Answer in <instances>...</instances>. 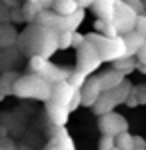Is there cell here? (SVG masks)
<instances>
[{
	"instance_id": "cell-1",
	"label": "cell",
	"mask_w": 146,
	"mask_h": 150,
	"mask_svg": "<svg viewBox=\"0 0 146 150\" xmlns=\"http://www.w3.org/2000/svg\"><path fill=\"white\" fill-rule=\"evenodd\" d=\"M12 92L20 98H36L48 102L52 96V84L44 80L40 74H26V76H18V80L12 86Z\"/></svg>"
},
{
	"instance_id": "cell-2",
	"label": "cell",
	"mask_w": 146,
	"mask_h": 150,
	"mask_svg": "<svg viewBox=\"0 0 146 150\" xmlns=\"http://www.w3.org/2000/svg\"><path fill=\"white\" fill-rule=\"evenodd\" d=\"M86 40L96 48V52H98L102 62H114L118 58L126 56V44H124L122 36L106 38V36H102V34H88Z\"/></svg>"
},
{
	"instance_id": "cell-3",
	"label": "cell",
	"mask_w": 146,
	"mask_h": 150,
	"mask_svg": "<svg viewBox=\"0 0 146 150\" xmlns=\"http://www.w3.org/2000/svg\"><path fill=\"white\" fill-rule=\"evenodd\" d=\"M136 18H138V12L134 8H130L124 0H116V6H114V18L112 24L116 28L118 34H128L130 30H134Z\"/></svg>"
},
{
	"instance_id": "cell-4",
	"label": "cell",
	"mask_w": 146,
	"mask_h": 150,
	"mask_svg": "<svg viewBox=\"0 0 146 150\" xmlns=\"http://www.w3.org/2000/svg\"><path fill=\"white\" fill-rule=\"evenodd\" d=\"M100 64H102L100 56H98L96 48L92 46L88 40H86L84 44H80V46H78V64H76V70H78V72L90 76V74L98 68Z\"/></svg>"
},
{
	"instance_id": "cell-5",
	"label": "cell",
	"mask_w": 146,
	"mask_h": 150,
	"mask_svg": "<svg viewBox=\"0 0 146 150\" xmlns=\"http://www.w3.org/2000/svg\"><path fill=\"white\" fill-rule=\"evenodd\" d=\"M100 130L102 134H108V136H118L122 132H128V124H126V118L116 112H108L100 118Z\"/></svg>"
},
{
	"instance_id": "cell-6",
	"label": "cell",
	"mask_w": 146,
	"mask_h": 150,
	"mask_svg": "<svg viewBox=\"0 0 146 150\" xmlns=\"http://www.w3.org/2000/svg\"><path fill=\"white\" fill-rule=\"evenodd\" d=\"M76 92H78V90H76L68 80L58 82V84L52 86V96H50V100L56 102V104H60V106L70 108V102H72V98H74V94H76Z\"/></svg>"
},
{
	"instance_id": "cell-7",
	"label": "cell",
	"mask_w": 146,
	"mask_h": 150,
	"mask_svg": "<svg viewBox=\"0 0 146 150\" xmlns=\"http://www.w3.org/2000/svg\"><path fill=\"white\" fill-rule=\"evenodd\" d=\"M104 92L100 86V78L98 76H92V78H88L86 80V84L82 86V90H80V94H82V104L84 106H94L96 104V100H98V96Z\"/></svg>"
},
{
	"instance_id": "cell-8",
	"label": "cell",
	"mask_w": 146,
	"mask_h": 150,
	"mask_svg": "<svg viewBox=\"0 0 146 150\" xmlns=\"http://www.w3.org/2000/svg\"><path fill=\"white\" fill-rule=\"evenodd\" d=\"M46 112H48V116H50V120L56 124V128H64V124L68 122L70 110H68L66 106H60V104L48 100V102H46Z\"/></svg>"
},
{
	"instance_id": "cell-9",
	"label": "cell",
	"mask_w": 146,
	"mask_h": 150,
	"mask_svg": "<svg viewBox=\"0 0 146 150\" xmlns=\"http://www.w3.org/2000/svg\"><path fill=\"white\" fill-rule=\"evenodd\" d=\"M114 6H116V0H96V2L92 4V10H94V14L98 16V20L112 24Z\"/></svg>"
},
{
	"instance_id": "cell-10",
	"label": "cell",
	"mask_w": 146,
	"mask_h": 150,
	"mask_svg": "<svg viewBox=\"0 0 146 150\" xmlns=\"http://www.w3.org/2000/svg\"><path fill=\"white\" fill-rule=\"evenodd\" d=\"M122 38H124V44H126V56H136L142 50V46L146 44V38L142 34H138L136 30H130Z\"/></svg>"
},
{
	"instance_id": "cell-11",
	"label": "cell",
	"mask_w": 146,
	"mask_h": 150,
	"mask_svg": "<svg viewBox=\"0 0 146 150\" xmlns=\"http://www.w3.org/2000/svg\"><path fill=\"white\" fill-rule=\"evenodd\" d=\"M118 106V102H116V98H114V94L108 90V92H102L100 96H98V100H96V104L92 106V110H94V114H108V112H112L114 108Z\"/></svg>"
},
{
	"instance_id": "cell-12",
	"label": "cell",
	"mask_w": 146,
	"mask_h": 150,
	"mask_svg": "<svg viewBox=\"0 0 146 150\" xmlns=\"http://www.w3.org/2000/svg\"><path fill=\"white\" fill-rule=\"evenodd\" d=\"M98 78H100V86H102V90H104V92L118 88V86L126 80V76H124L122 72H118V70H110V72L102 74V76H98Z\"/></svg>"
},
{
	"instance_id": "cell-13",
	"label": "cell",
	"mask_w": 146,
	"mask_h": 150,
	"mask_svg": "<svg viewBox=\"0 0 146 150\" xmlns=\"http://www.w3.org/2000/svg\"><path fill=\"white\" fill-rule=\"evenodd\" d=\"M18 42V32L10 24H0V48H12Z\"/></svg>"
},
{
	"instance_id": "cell-14",
	"label": "cell",
	"mask_w": 146,
	"mask_h": 150,
	"mask_svg": "<svg viewBox=\"0 0 146 150\" xmlns=\"http://www.w3.org/2000/svg\"><path fill=\"white\" fill-rule=\"evenodd\" d=\"M54 12L56 14H60V16H70V14H74V12L78 10L80 6H78V2L76 0H54Z\"/></svg>"
},
{
	"instance_id": "cell-15",
	"label": "cell",
	"mask_w": 146,
	"mask_h": 150,
	"mask_svg": "<svg viewBox=\"0 0 146 150\" xmlns=\"http://www.w3.org/2000/svg\"><path fill=\"white\" fill-rule=\"evenodd\" d=\"M54 148L56 150H74V142L70 138L64 128H56V142H54Z\"/></svg>"
},
{
	"instance_id": "cell-16",
	"label": "cell",
	"mask_w": 146,
	"mask_h": 150,
	"mask_svg": "<svg viewBox=\"0 0 146 150\" xmlns=\"http://www.w3.org/2000/svg\"><path fill=\"white\" fill-rule=\"evenodd\" d=\"M84 22V8H78L74 14H70L64 18V30H70V32H76L78 26Z\"/></svg>"
},
{
	"instance_id": "cell-17",
	"label": "cell",
	"mask_w": 146,
	"mask_h": 150,
	"mask_svg": "<svg viewBox=\"0 0 146 150\" xmlns=\"http://www.w3.org/2000/svg\"><path fill=\"white\" fill-rule=\"evenodd\" d=\"M134 68H136V60H132V56H122V58H118V60H114V70L122 72L124 76L130 74Z\"/></svg>"
},
{
	"instance_id": "cell-18",
	"label": "cell",
	"mask_w": 146,
	"mask_h": 150,
	"mask_svg": "<svg viewBox=\"0 0 146 150\" xmlns=\"http://www.w3.org/2000/svg\"><path fill=\"white\" fill-rule=\"evenodd\" d=\"M22 16L24 20H28V22H32V20H36L38 18V14L42 12V6L38 4V2H26V6L22 8Z\"/></svg>"
},
{
	"instance_id": "cell-19",
	"label": "cell",
	"mask_w": 146,
	"mask_h": 150,
	"mask_svg": "<svg viewBox=\"0 0 146 150\" xmlns=\"http://www.w3.org/2000/svg\"><path fill=\"white\" fill-rule=\"evenodd\" d=\"M116 148L118 150H134V136L130 132H122L116 136Z\"/></svg>"
},
{
	"instance_id": "cell-20",
	"label": "cell",
	"mask_w": 146,
	"mask_h": 150,
	"mask_svg": "<svg viewBox=\"0 0 146 150\" xmlns=\"http://www.w3.org/2000/svg\"><path fill=\"white\" fill-rule=\"evenodd\" d=\"M46 64H48V58L40 56V54H32L30 60H28V66H30V70H32L34 74H40L46 68Z\"/></svg>"
},
{
	"instance_id": "cell-21",
	"label": "cell",
	"mask_w": 146,
	"mask_h": 150,
	"mask_svg": "<svg viewBox=\"0 0 146 150\" xmlns=\"http://www.w3.org/2000/svg\"><path fill=\"white\" fill-rule=\"evenodd\" d=\"M70 46H74V32H70V30L58 32V48H70Z\"/></svg>"
},
{
	"instance_id": "cell-22",
	"label": "cell",
	"mask_w": 146,
	"mask_h": 150,
	"mask_svg": "<svg viewBox=\"0 0 146 150\" xmlns=\"http://www.w3.org/2000/svg\"><path fill=\"white\" fill-rule=\"evenodd\" d=\"M86 80H88V76L82 74V72H78V70H74V72L70 74V78H68V82H70L76 90H82V86L86 84Z\"/></svg>"
},
{
	"instance_id": "cell-23",
	"label": "cell",
	"mask_w": 146,
	"mask_h": 150,
	"mask_svg": "<svg viewBox=\"0 0 146 150\" xmlns=\"http://www.w3.org/2000/svg\"><path fill=\"white\" fill-rule=\"evenodd\" d=\"M16 80H18V74H16V72H8V74H4V76L0 78V86L12 92V86H14Z\"/></svg>"
},
{
	"instance_id": "cell-24",
	"label": "cell",
	"mask_w": 146,
	"mask_h": 150,
	"mask_svg": "<svg viewBox=\"0 0 146 150\" xmlns=\"http://www.w3.org/2000/svg\"><path fill=\"white\" fill-rule=\"evenodd\" d=\"M134 30L138 32V34H142L146 38V14H138L136 24H134Z\"/></svg>"
},
{
	"instance_id": "cell-25",
	"label": "cell",
	"mask_w": 146,
	"mask_h": 150,
	"mask_svg": "<svg viewBox=\"0 0 146 150\" xmlns=\"http://www.w3.org/2000/svg\"><path fill=\"white\" fill-rule=\"evenodd\" d=\"M116 146V138L114 136H108V134H104L100 138V150H112Z\"/></svg>"
},
{
	"instance_id": "cell-26",
	"label": "cell",
	"mask_w": 146,
	"mask_h": 150,
	"mask_svg": "<svg viewBox=\"0 0 146 150\" xmlns=\"http://www.w3.org/2000/svg\"><path fill=\"white\" fill-rule=\"evenodd\" d=\"M136 56H138V60H136V62H138V68L142 70V72H146V44L142 46V50H140Z\"/></svg>"
},
{
	"instance_id": "cell-27",
	"label": "cell",
	"mask_w": 146,
	"mask_h": 150,
	"mask_svg": "<svg viewBox=\"0 0 146 150\" xmlns=\"http://www.w3.org/2000/svg\"><path fill=\"white\" fill-rule=\"evenodd\" d=\"M80 104H82V94H80V90H78V92L74 94V98H72V102H70V108H68V110H70V112H72V110H76Z\"/></svg>"
},
{
	"instance_id": "cell-28",
	"label": "cell",
	"mask_w": 146,
	"mask_h": 150,
	"mask_svg": "<svg viewBox=\"0 0 146 150\" xmlns=\"http://www.w3.org/2000/svg\"><path fill=\"white\" fill-rule=\"evenodd\" d=\"M134 148H144L146 150V140L142 136H134Z\"/></svg>"
},
{
	"instance_id": "cell-29",
	"label": "cell",
	"mask_w": 146,
	"mask_h": 150,
	"mask_svg": "<svg viewBox=\"0 0 146 150\" xmlns=\"http://www.w3.org/2000/svg\"><path fill=\"white\" fill-rule=\"evenodd\" d=\"M40 6H42V10H48L50 6H54V0H40Z\"/></svg>"
},
{
	"instance_id": "cell-30",
	"label": "cell",
	"mask_w": 146,
	"mask_h": 150,
	"mask_svg": "<svg viewBox=\"0 0 146 150\" xmlns=\"http://www.w3.org/2000/svg\"><path fill=\"white\" fill-rule=\"evenodd\" d=\"M76 2H78L80 8H86V6H92V4H94L96 0H76Z\"/></svg>"
},
{
	"instance_id": "cell-31",
	"label": "cell",
	"mask_w": 146,
	"mask_h": 150,
	"mask_svg": "<svg viewBox=\"0 0 146 150\" xmlns=\"http://www.w3.org/2000/svg\"><path fill=\"white\" fill-rule=\"evenodd\" d=\"M2 2H6V4H8V6H16V4H18V2H16V0H2Z\"/></svg>"
},
{
	"instance_id": "cell-32",
	"label": "cell",
	"mask_w": 146,
	"mask_h": 150,
	"mask_svg": "<svg viewBox=\"0 0 146 150\" xmlns=\"http://www.w3.org/2000/svg\"><path fill=\"white\" fill-rule=\"evenodd\" d=\"M46 150H56V148H54V146H52V148H46Z\"/></svg>"
},
{
	"instance_id": "cell-33",
	"label": "cell",
	"mask_w": 146,
	"mask_h": 150,
	"mask_svg": "<svg viewBox=\"0 0 146 150\" xmlns=\"http://www.w3.org/2000/svg\"><path fill=\"white\" fill-rule=\"evenodd\" d=\"M134 150H144V148H134Z\"/></svg>"
},
{
	"instance_id": "cell-34",
	"label": "cell",
	"mask_w": 146,
	"mask_h": 150,
	"mask_svg": "<svg viewBox=\"0 0 146 150\" xmlns=\"http://www.w3.org/2000/svg\"><path fill=\"white\" fill-rule=\"evenodd\" d=\"M112 150H118V148H116V146H114V148H112Z\"/></svg>"
},
{
	"instance_id": "cell-35",
	"label": "cell",
	"mask_w": 146,
	"mask_h": 150,
	"mask_svg": "<svg viewBox=\"0 0 146 150\" xmlns=\"http://www.w3.org/2000/svg\"><path fill=\"white\" fill-rule=\"evenodd\" d=\"M6 150H12V148H6Z\"/></svg>"
}]
</instances>
